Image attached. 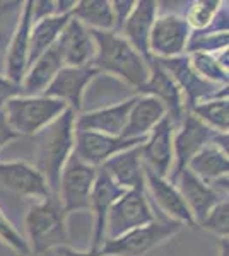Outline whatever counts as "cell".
<instances>
[{
	"mask_svg": "<svg viewBox=\"0 0 229 256\" xmlns=\"http://www.w3.org/2000/svg\"><path fill=\"white\" fill-rule=\"evenodd\" d=\"M7 123L19 137H35L69 108L62 101L41 96H16L4 104Z\"/></svg>",
	"mask_w": 229,
	"mask_h": 256,
	"instance_id": "cell-4",
	"label": "cell"
},
{
	"mask_svg": "<svg viewBox=\"0 0 229 256\" xmlns=\"http://www.w3.org/2000/svg\"><path fill=\"white\" fill-rule=\"evenodd\" d=\"M69 216L57 195L35 202L24 217L26 241L31 254L43 256L48 251L69 246Z\"/></svg>",
	"mask_w": 229,
	"mask_h": 256,
	"instance_id": "cell-3",
	"label": "cell"
},
{
	"mask_svg": "<svg viewBox=\"0 0 229 256\" xmlns=\"http://www.w3.org/2000/svg\"><path fill=\"white\" fill-rule=\"evenodd\" d=\"M101 168L123 190L144 186L145 168L142 158H140V146L120 152V154H116L115 158L108 160L106 164H103Z\"/></svg>",
	"mask_w": 229,
	"mask_h": 256,
	"instance_id": "cell-25",
	"label": "cell"
},
{
	"mask_svg": "<svg viewBox=\"0 0 229 256\" xmlns=\"http://www.w3.org/2000/svg\"><path fill=\"white\" fill-rule=\"evenodd\" d=\"M149 70L151 74H149L147 82L135 94H145V96H152L161 101L166 108L168 118L174 123V126H178L185 114V102H183L180 89L174 84L171 76L161 67L157 58H152V56L149 58Z\"/></svg>",
	"mask_w": 229,
	"mask_h": 256,
	"instance_id": "cell-18",
	"label": "cell"
},
{
	"mask_svg": "<svg viewBox=\"0 0 229 256\" xmlns=\"http://www.w3.org/2000/svg\"><path fill=\"white\" fill-rule=\"evenodd\" d=\"M144 188L147 196H151L156 207L161 210L164 220H173L181 226H195L193 217L183 200L180 190L168 178H161L145 169Z\"/></svg>",
	"mask_w": 229,
	"mask_h": 256,
	"instance_id": "cell-16",
	"label": "cell"
},
{
	"mask_svg": "<svg viewBox=\"0 0 229 256\" xmlns=\"http://www.w3.org/2000/svg\"><path fill=\"white\" fill-rule=\"evenodd\" d=\"M127 190H123L120 184H116L108 172L103 168H98L96 174L93 195H91V208L89 212L93 214V242L91 250L99 251V248L106 239V217L113 204Z\"/></svg>",
	"mask_w": 229,
	"mask_h": 256,
	"instance_id": "cell-17",
	"label": "cell"
},
{
	"mask_svg": "<svg viewBox=\"0 0 229 256\" xmlns=\"http://www.w3.org/2000/svg\"><path fill=\"white\" fill-rule=\"evenodd\" d=\"M229 44V32H191L186 53H217Z\"/></svg>",
	"mask_w": 229,
	"mask_h": 256,
	"instance_id": "cell-32",
	"label": "cell"
},
{
	"mask_svg": "<svg viewBox=\"0 0 229 256\" xmlns=\"http://www.w3.org/2000/svg\"><path fill=\"white\" fill-rule=\"evenodd\" d=\"M147 138V137H145ZM145 138H125V137H111L96 132H81L76 130L74 138V156L82 160L87 166L101 168L111 158L128 148L142 146Z\"/></svg>",
	"mask_w": 229,
	"mask_h": 256,
	"instance_id": "cell-11",
	"label": "cell"
},
{
	"mask_svg": "<svg viewBox=\"0 0 229 256\" xmlns=\"http://www.w3.org/2000/svg\"><path fill=\"white\" fill-rule=\"evenodd\" d=\"M135 7V0H113L111 2V9H113L115 18V32H120L123 22L130 16V12Z\"/></svg>",
	"mask_w": 229,
	"mask_h": 256,
	"instance_id": "cell-36",
	"label": "cell"
},
{
	"mask_svg": "<svg viewBox=\"0 0 229 256\" xmlns=\"http://www.w3.org/2000/svg\"><path fill=\"white\" fill-rule=\"evenodd\" d=\"M183 227L185 226L178 222L156 218L151 224L128 230L120 238L106 239L99 248V253L103 256H145L180 234Z\"/></svg>",
	"mask_w": 229,
	"mask_h": 256,
	"instance_id": "cell-5",
	"label": "cell"
},
{
	"mask_svg": "<svg viewBox=\"0 0 229 256\" xmlns=\"http://www.w3.org/2000/svg\"><path fill=\"white\" fill-rule=\"evenodd\" d=\"M156 220L145 188L127 190L113 204L106 217V239H115L137 227ZM105 239V241H106Z\"/></svg>",
	"mask_w": 229,
	"mask_h": 256,
	"instance_id": "cell-8",
	"label": "cell"
},
{
	"mask_svg": "<svg viewBox=\"0 0 229 256\" xmlns=\"http://www.w3.org/2000/svg\"><path fill=\"white\" fill-rule=\"evenodd\" d=\"M74 138L76 113L70 110L35 135V168L45 176L52 193H57L62 169L74 154Z\"/></svg>",
	"mask_w": 229,
	"mask_h": 256,
	"instance_id": "cell-2",
	"label": "cell"
},
{
	"mask_svg": "<svg viewBox=\"0 0 229 256\" xmlns=\"http://www.w3.org/2000/svg\"><path fill=\"white\" fill-rule=\"evenodd\" d=\"M23 2H0V50L6 48L18 22Z\"/></svg>",
	"mask_w": 229,
	"mask_h": 256,
	"instance_id": "cell-35",
	"label": "cell"
},
{
	"mask_svg": "<svg viewBox=\"0 0 229 256\" xmlns=\"http://www.w3.org/2000/svg\"><path fill=\"white\" fill-rule=\"evenodd\" d=\"M16 138H21V137L9 126L6 114H4V110L0 108V152H2V148L6 147L7 144H11L12 140H16Z\"/></svg>",
	"mask_w": 229,
	"mask_h": 256,
	"instance_id": "cell-39",
	"label": "cell"
},
{
	"mask_svg": "<svg viewBox=\"0 0 229 256\" xmlns=\"http://www.w3.org/2000/svg\"><path fill=\"white\" fill-rule=\"evenodd\" d=\"M70 16L91 31H115V18L110 0H81L76 2Z\"/></svg>",
	"mask_w": 229,
	"mask_h": 256,
	"instance_id": "cell-28",
	"label": "cell"
},
{
	"mask_svg": "<svg viewBox=\"0 0 229 256\" xmlns=\"http://www.w3.org/2000/svg\"><path fill=\"white\" fill-rule=\"evenodd\" d=\"M0 242L6 248H9L14 254L18 256H31V250L28 246V241L19 229L12 224V220L4 214L0 208Z\"/></svg>",
	"mask_w": 229,
	"mask_h": 256,
	"instance_id": "cell-33",
	"label": "cell"
},
{
	"mask_svg": "<svg viewBox=\"0 0 229 256\" xmlns=\"http://www.w3.org/2000/svg\"><path fill=\"white\" fill-rule=\"evenodd\" d=\"M220 0H193L185 9L183 19L188 24L191 32L205 31L212 24L220 7Z\"/></svg>",
	"mask_w": 229,
	"mask_h": 256,
	"instance_id": "cell-30",
	"label": "cell"
},
{
	"mask_svg": "<svg viewBox=\"0 0 229 256\" xmlns=\"http://www.w3.org/2000/svg\"><path fill=\"white\" fill-rule=\"evenodd\" d=\"M21 94H23L21 92V84H16L9 77L0 74V108H4L7 101H11L16 96H21Z\"/></svg>",
	"mask_w": 229,
	"mask_h": 256,
	"instance_id": "cell-37",
	"label": "cell"
},
{
	"mask_svg": "<svg viewBox=\"0 0 229 256\" xmlns=\"http://www.w3.org/2000/svg\"><path fill=\"white\" fill-rule=\"evenodd\" d=\"M96 174H98V168L87 166L74 154L70 156L65 168L62 169L55 193L67 216L77 212H89Z\"/></svg>",
	"mask_w": 229,
	"mask_h": 256,
	"instance_id": "cell-7",
	"label": "cell"
},
{
	"mask_svg": "<svg viewBox=\"0 0 229 256\" xmlns=\"http://www.w3.org/2000/svg\"><path fill=\"white\" fill-rule=\"evenodd\" d=\"M70 18L72 16H52L33 22L29 36V65L45 52L55 46Z\"/></svg>",
	"mask_w": 229,
	"mask_h": 256,
	"instance_id": "cell-26",
	"label": "cell"
},
{
	"mask_svg": "<svg viewBox=\"0 0 229 256\" xmlns=\"http://www.w3.org/2000/svg\"><path fill=\"white\" fill-rule=\"evenodd\" d=\"M99 72L93 65L87 67H64L57 74V77L52 80L48 89L45 90V96L53 98L62 101L65 106L79 114L82 111V104H84V94L86 89Z\"/></svg>",
	"mask_w": 229,
	"mask_h": 256,
	"instance_id": "cell-15",
	"label": "cell"
},
{
	"mask_svg": "<svg viewBox=\"0 0 229 256\" xmlns=\"http://www.w3.org/2000/svg\"><path fill=\"white\" fill-rule=\"evenodd\" d=\"M161 64V67L171 76L174 84L178 86L183 102H185V111L193 108L198 102H203L207 99L214 98H227L229 96V88L227 86H215L202 79L193 67L190 65L188 55L174 56V58H166V60H157Z\"/></svg>",
	"mask_w": 229,
	"mask_h": 256,
	"instance_id": "cell-9",
	"label": "cell"
},
{
	"mask_svg": "<svg viewBox=\"0 0 229 256\" xmlns=\"http://www.w3.org/2000/svg\"><path fill=\"white\" fill-rule=\"evenodd\" d=\"M200 229L207 230L212 236H215V239L219 238H227L229 234V202L222 200L215 205L214 208L207 214L197 224Z\"/></svg>",
	"mask_w": 229,
	"mask_h": 256,
	"instance_id": "cell-34",
	"label": "cell"
},
{
	"mask_svg": "<svg viewBox=\"0 0 229 256\" xmlns=\"http://www.w3.org/2000/svg\"><path fill=\"white\" fill-rule=\"evenodd\" d=\"M193 116H197L203 125L212 128L217 134L227 135L229 130V101L227 98H214L198 102L188 110Z\"/></svg>",
	"mask_w": 229,
	"mask_h": 256,
	"instance_id": "cell-29",
	"label": "cell"
},
{
	"mask_svg": "<svg viewBox=\"0 0 229 256\" xmlns=\"http://www.w3.org/2000/svg\"><path fill=\"white\" fill-rule=\"evenodd\" d=\"M186 169H190L197 178H200L205 183H214L220 178L227 176L229 171V158L227 150L220 148L215 144H209L202 148L198 154L188 162Z\"/></svg>",
	"mask_w": 229,
	"mask_h": 256,
	"instance_id": "cell-27",
	"label": "cell"
},
{
	"mask_svg": "<svg viewBox=\"0 0 229 256\" xmlns=\"http://www.w3.org/2000/svg\"><path fill=\"white\" fill-rule=\"evenodd\" d=\"M188 60L193 70L202 79L215 86H227L229 70L220 67L214 53H190Z\"/></svg>",
	"mask_w": 229,
	"mask_h": 256,
	"instance_id": "cell-31",
	"label": "cell"
},
{
	"mask_svg": "<svg viewBox=\"0 0 229 256\" xmlns=\"http://www.w3.org/2000/svg\"><path fill=\"white\" fill-rule=\"evenodd\" d=\"M64 67L65 65L62 62L60 52L55 44L28 67L24 79L21 82V92H23L21 96H41V94H45L52 80Z\"/></svg>",
	"mask_w": 229,
	"mask_h": 256,
	"instance_id": "cell-24",
	"label": "cell"
},
{
	"mask_svg": "<svg viewBox=\"0 0 229 256\" xmlns=\"http://www.w3.org/2000/svg\"><path fill=\"white\" fill-rule=\"evenodd\" d=\"M157 16H159V2L139 0V2H135L134 10L130 12V16L127 18L122 30L118 32L145 60L151 58V53H149V36H151L154 20L157 19Z\"/></svg>",
	"mask_w": 229,
	"mask_h": 256,
	"instance_id": "cell-22",
	"label": "cell"
},
{
	"mask_svg": "<svg viewBox=\"0 0 229 256\" xmlns=\"http://www.w3.org/2000/svg\"><path fill=\"white\" fill-rule=\"evenodd\" d=\"M33 26V0L23 2L18 22L6 46L4 56V76L21 84L29 67V36Z\"/></svg>",
	"mask_w": 229,
	"mask_h": 256,
	"instance_id": "cell-13",
	"label": "cell"
},
{
	"mask_svg": "<svg viewBox=\"0 0 229 256\" xmlns=\"http://www.w3.org/2000/svg\"><path fill=\"white\" fill-rule=\"evenodd\" d=\"M166 114V108L161 101L145 94H135V101L128 113L127 125L123 128L122 137L125 138H145L154 126Z\"/></svg>",
	"mask_w": 229,
	"mask_h": 256,
	"instance_id": "cell-23",
	"label": "cell"
},
{
	"mask_svg": "<svg viewBox=\"0 0 229 256\" xmlns=\"http://www.w3.org/2000/svg\"><path fill=\"white\" fill-rule=\"evenodd\" d=\"M96 43L93 67L99 74L113 76L125 86L139 90L149 79V60L137 53L122 34L115 31H91Z\"/></svg>",
	"mask_w": 229,
	"mask_h": 256,
	"instance_id": "cell-1",
	"label": "cell"
},
{
	"mask_svg": "<svg viewBox=\"0 0 229 256\" xmlns=\"http://www.w3.org/2000/svg\"><path fill=\"white\" fill-rule=\"evenodd\" d=\"M43 256H103L99 251H79V250H74L70 246H62V248H57V250H52L48 251L47 254Z\"/></svg>",
	"mask_w": 229,
	"mask_h": 256,
	"instance_id": "cell-40",
	"label": "cell"
},
{
	"mask_svg": "<svg viewBox=\"0 0 229 256\" xmlns=\"http://www.w3.org/2000/svg\"><path fill=\"white\" fill-rule=\"evenodd\" d=\"M55 16V0H33V22Z\"/></svg>",
	"mask_w": 229,
	"mask_h": 256,
	"instance_id": "cell-38",
	"label": "cell"
},
{
	"mask_svg": "<svg viewBox=\"0 0 229 256\" xmlns=\"http://www.w3.org/2000/svg\"><path fill=\"white\" fill-rule=\"evenodd\" d=\"M180 190L183 200H185L186 207H188L191 217H193L195 226L202 220L207 214L210 212L219 202L227 200V196H222L219 192H215L210 184L197 178L190 169H183L176 180L171 181Z\"/></svg>",
	"mask_w": 229,
	"mask_h": 256,
	"instance_id": "cell-21",
	"label": "cell"
},
{
	"mask_svg": "<svg viewBox=\"0 0 229 256\" xmlns=\"http://www.w3.org/2000/svg\"><path fill=\"white\" fill-rule=\"evenodd\" d=\"M62 62L65 67H87L93 65L96 56V43L93 32L79 20L70 18L57 41Z\"/></svg>",
	"mask_w": 229,
	"mask_h": 256,
	"instance_id": "cell-19",
	"label": "cell"
},
{
	"mask_svg": "<svg viewBox=\"0 0 229 256\" xmlns=\"http://www.w3.org/2000/svg\"><path fill=\"white\" fill-rule=\"evenodd\" d=\"M0 188L35 202L55 195L50 190L45 176L35 168V164H29L26 160L0 162Z\"/></svg>",
	"mask_w": 229,
	"mask_h": 256,
	"instance_id": "cell-12",
	"label": "cell"
},
{
	"mask_svg": "<svg viewBox=\"0 0 229 256\" xmlns=\"http://www.w3.org/2000/svg\"><path fill=\"white\" fill-rule=\"evenodd\" d=\"M135 96L123 99L115 104L105 106V108L86 111V113L76 114V130L81 132H96L111 137H122L123 128L127 125L128 113L134 106Z\"/></svg>",
	"mask_w": 229,
	"mask_h": 256,
	"instance_id": "cell-20",
	"label": "cell"
},
{
	"mask_svg": "<svg viewBox=\"0 0 229 256\" xmlns=\"http://www.w3.org/2000/svg\"><path fill=\"white\" fill-rule=\"evenodd\" d=\"M217 256H227V238L217 239Z\"/></svg>",
	"mask_w": 229,
	"mask_h": 256,
	"instance_id": "cell-41",
	"label": "cell"
},
{
	"mask_svg": "<svg viewBox=\"0 0 229 256\" xmlns=\"http://www.w3.org/2000/svg\"><path fill=\"white\" fill-rule=\"evenodd\" d=\"M227 135L217 134L212 128L198 120L197 116H193L188 111H185L183 114L180 125L176 126L173 135V156H174V162H173V171L169 174L168 180L174 181L176 176L180 174L183 169H186L188 162L193 159L195 154L202 150L205 146L209 144H215L220 148L227 150Z\"/></svg>",
	"mask_w": 229,
	"mask_h": 256,
	"instance_id": "cell-6",
	"label": "cell"
},
{
	"mask_svg": "<svg viewBox=\"0 0 229 256\" xmlns=\"http://www.w3.org/2000/svg\"><path fill=\"white\" fill-rule=\"evenodd\" d=\"M174 130H176L174 123L168 116H164L152 128L140 146V158H142L144 168L161 178H169L173 171Z\"/></svg>",
	"mask_w": 229,
	"mask_h": 256,
	"instance_id": "cell-14",
	"label": "cell"
},
{
	"mask_svg": "<svg viewBox=\"0 0 229 256\" xmlns=\"http://www.w3.org/2000/svg\"><path fill=\"white\" fill-rule=\"evenodd\" d=\"M190 28L180 14H159L149 36V53L152 58L166 60L186 53Z\"/></svg>",
	"mask_w": 229,
	"mask_h": 256,
	"instance_id": "cell-10",
	"label": "cell"
}]
</instances>
